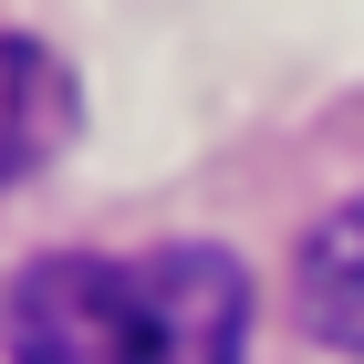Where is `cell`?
Segmentation results:
<instances>
[{
	"mask_svg": "<svg viewBox=\"0 0 364 364\" xmlns=\"http://www.w3.org/2000/svg\"><path fill=\"white\" fill-rule=\"evenodd\" d=\"M0 343L11 364H146L136 333V281L94 250H53L31 260L0 302Z\"/></svg>",
	"mask_w": 364,
	"mask_h": 364,
	"instance_id": "cell-1",
	"label": "cell"
},
{
	"mask_svg": "<svg viewBox=\"0 0 364 364\" xmlns=\"http://www.w3.org/2000/svg\"><path fill=\"white\" fill-rule=\"evenodd\" d=\"M136 333L146 364H240L250 354V271L208 240H167L136 271Z\"/></svg>",
	"mask_w": 364,
	"mask_h": 364,
	"instance_id": "cell-2",
	"label": "cell"
},
{
	"mask_svg": "<svg viewBox=\"0 0 364 364\" xmlns=\"http://www.w3.org/2000/svg\"><path fill=\"white\" fill-rule=\"evenodd\" d=\"M73 114H84V94L63 73V53L31 42V31H0V188L53 167L73 146Z\"/></svg>",
	"mask_w": 364,
	"mask_h": 364,
	"instance_id": "cell-3",
	"label": "cell"
},
{
	"mask_svg": "<svg viewBox=\"0 0 364 364\" xmlns=\"http://www.w3.org/2000/svg\"><path fill=\"white\" fill-rule=\"evenodd\" d=\"M291 281H302V333L333 343V354H364V198L312 219Z\"/></svg>",
	"mask_w": 364,
	"mask_h": 364,
	"instance_id": "cell-4",
	"label": "cell"
}]
</instances>
